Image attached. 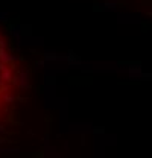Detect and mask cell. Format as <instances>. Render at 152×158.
<instances>
[{
  "label": "cell",
  "mask_w": 152,
  "mask_h": 158,
  "mask_svg": "<svg viewBox=\"0 0 152 158\" xmlns=\"http://www.w3.org/2000/svg\"><path fill=\"white\" fill-rule=\"evenodd\" d=\"M0 59H3V61H9L11 58L6 55V52H5V50H0Z\"/></svg>",
  "instance_id": "6da1fadb"
}]
</instances>
